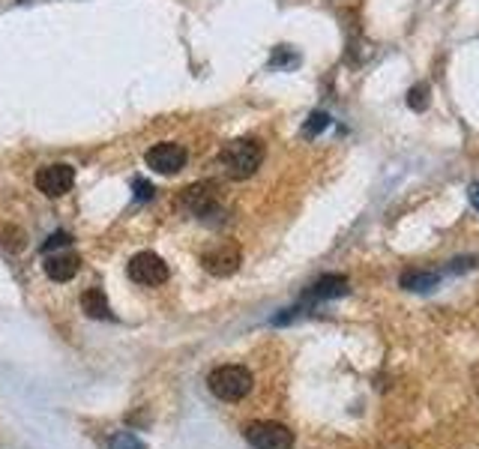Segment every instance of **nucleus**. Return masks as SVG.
I'll list each match as a JSON object with an SVG mask.
<instances>
[{
	"label": "nucleus",
	"instance_id": "obj_3",
	"mask_svg": "<svg viewBox=\"0 0 479 449\" xmlns=\"http://www.w3.org/2000/svg\"><path fill=\"white\" fill-rule=\"evenodd\" d=\"M72 183H75L72 165L54 162V165H45V168L36 171V189L43 192L45 198H63V195L72 189Z\"/></svg>",
	"mask_w": 479,
	"mask_h": 449
},
{
	"label": "nucleus",
	"instance_id": "obj_5",
	"mask_svg": "<svg viewBox=\"0 0 479 449\" xmlns=\"http://www.w3.org/2000/svg\"><path fill=\"white\" fill-rule=\"evenodd\" d=\"M201 263H204V270H207L210 276L225 279V276H234V272L240 270L243 252H240L237 243H231V240H228V243H219V246H213L210 252H204Z\"/></svg>",
	"mask_w": 479,
	"mask_h": 449
},
{
	"label": "nucleus",
	"instance_id": "obj_13",
	"mask_svg": "<svg viewBox=\"0 0 479 449\" xmlns=\"http://www.w3.org/2000/svg\"><path fill=\"white\" fill-rule=\"evenodd\" d=\"M428 102H432V87H428L426 81H419V84H414V87L407 91V109L426 111Z\"/></svg>",
	"mask_w": 479,
	"mask_h": 449
},
{
	"label": "nucleus",
	"instance_id": "obj_12",
	"mask_svg": "<svg viewBox=\"0 0 479 449\" xmlns=\"http://www.w3.org/2000/svg\"><path fill=\"white\" fill-rule=\"evenodd\" d=\"M441 285V272H426V270H410L402 276V288L405 291H417V294H426V291H435Z\"/></svg>",
	"mask_w": 479,
	"mask_h": 449
},
{
	"label": "nucleus",
	"instance_id": "obj_8",
	"mask_svg": "<svg viewBox=\"0 0 479 449\" xmlns=\"http://www.w3.org/2000/svg\"><path fill=\"white\" fill-rule=\"evenodd\" d=\"M183 207L186 210H192L195 216H201V219H207L210 213H216L219 207V189H216V183H192L189 189L183 192Z\"/></svg>",
	"mask_w": 479,
	"mask_h": 449
},
{
	"label": "nucleus",
	"instance_id": "obj_4",
	"mask_svg": "<svg viewBox=\"0 0 479 449\" xmlns=\"http://www.w3.org/2000/svg\"><path fill=\"white\" fill-rule=\"evenodd\" d=\"M129 279L144 288L162 285V282H168V263L156 255V252H139L129 261Z\"/></svg>",
	"mask_w": 479,
	"mask_h": 449
},
{
	"label": "nucleus",
	"instance_id": "obj_15",
	"mask_svg": "<svg viewBox=\"0 0 479 449\" xmlns=\"http://www.w3.org/2000/svg\"><path fill=\"white\" fill-rule=\"evenodd\" d=\"M109 449H148V446H144L132 432H117V435L111 437Z\"/></svg>",
	"mask_w": 479,
	"mask_h": 449
},
{
	"label": "nucleus",
	"instance_id": "obj_21",
	"mask_svg": "<svg viewBox=\"0 0 479 449\" xmlns=\"http://www.w3.org/2000/svg\"><path fill=\"white\" fill-rule=\"evenodd\" d=\"M18 4H27V0H18Z\"/></svg>",
	"mask_w": 479,
	"mask_h": 449
},
{
	"label": "nucleus",
	"instance_id": "obj_18",
	"mask_svg": "<svg viewBox=\"0 0 479 449\" xmlns=\"http://www.w3.org/2000/svg\"><path fill=\"white\" fill-rule=\"evenodd\" d=\"M132 192H135V198H139V201H150L153 198V186L148 180H141V177L132 183Z\"/></svg>",
	"mask_w": 479,
	"mask_h": 449
},
{
	"label": "nucleus",
	"instance_id": "obj_1",
	"mask_svg": "<svg viewBox=\"0 0 479 449\" xmlns=\"http://www.w3.org/2000/svg\"><path fill=\"white\" fill-rule=\"evenodd\" d=\"M219 162L231 180H249V177H255V171L263 162V144L258 139L228 141L219 153Z\"/></svg>",
	"mask_w": 479,
	"mask_h": 449
},
{
	"label": "nucleus",
	"instance_id": "obj_19",
	"mask_svg": "<svg viewBox=\"0 0 479 449\" xmlns=\"http://www.w3.org/2000/svg\"><path fill=\"white\" fill-rule=\"evenodd\" d=\"M476 258H458V261H449V272H467V270H476Z\"/></svg>",
	"mask_w": 479,
	"mask_h": 449
},
{
	"label": "nucleus",
	"instance_id": "obj_14",
	"mask_svg": "<svg viewBox=\"0 0 479 449\" xmlns=\"http://www.w3.org/2000/svg\"><path fill=\"white\" fill-rule=\"evenodd\" d=\"M330 123H332V120H330L327 111H315V114H311L309 120H306V126H302V135H306V139H318V135L324 132Z\"/></svg>",
	"mask_w": 479,
	"mask_h": 449
},
{
	"label": "nucleus",
	"instance_id": "obj_7",
	"mask_svg": "<svg viewBox=\"0 0 479 449\" xmlns=\"http://www.w3.org/2000/svg\"><path fill=\"white\" fill-rule=\"evenodd\" d=\"M148 165L156 171V174H165V177H171V174H177L180 168H186V159H189V153L186 148L174 141H165V144H156V148L148 150Z\"/></svg>",
	"mask_w": 479,
	"mask_h": 449
},
{
	"label": "nucleus",
	"instance_id": "obj_10",
	"mask_svg": "<svg viewBox=\"0 0 479 449\" xmlns=\"http://www.w3.org/2000/svg\"><path fill=\"white\" fill-rule=\"evenodd\" d=\"M348 294V279L345 276H324L309 288V300H332Z\"/></svg>",
	"mask_w": 479,
	"mask_h": 449
},
{
	"label": "nucleus",
	"instance_id": "obj_16",
	"mask_svg": "<svg viewBox=\"0 0 479 449\" xmlns=\"http://www.w3.org/2000/svg\"><path fill=\"white\" fill-rule=\"evenodd\" d=\"M297 63H300V57L291 52L288 45H279L276 52H273V61H270V66H279V70L282 66H297Z\"/></svg>",
	"mask_w": 479,
	"mask_h": 449
},
{
	"label": "nucleus",
	"instance_id": "obj_20",
	"mask_svg": "<svg viewBox=\"0 0 479 449\" xmlns=\"http://www.w3.org/2000/svg\"><path fill=\"white\" fill-rule=\"evenodd\" d=\"M467 195H471V204H474V210L479 213V183H474V186L467 189Z\"/></svg>",
	"mask_w": 479,
	"mask_h": 449
},
{
	"label": "nucleus",
	"instance_id": "obj_9",
	"mask_svg": "<svg viewBox=\"0 0 479 449\" xmlns=\"http://www.w3.org/2000/svg\"><path fill=\"white\" fill-rule=\"evenodd\" d=\"M45 276L52 279V282H70L78 267H81V258L75 255V252H48V258H45Z\"/></svg>",
	"mask_w": 479,
	"mask_h": 449
},
{
	"label": "nucleus",
	"instance_id": "obj_6",
	"mask_svg": "<svg viewBox=\"0 0 479 449\" xmlns=\"http://www.w3.org/2000/svg\"><path fill=\"white\" fill-rule=\"evenodd\" d=\"M246 441L255 449H291L294 435L282 423H252L246 428Z\"/></svg>",
	"mask_w": 479,
	"mask_h": 449
},
{
	"label": "nucleus",
	"instance_id": "obj_11",
	"mask_svg": "<svg viewBox=\"0 0 479 449\" xmlns=\"http://www.w3.org/2000/svg\"><path fill=\"white\" fill-rule=\"evenodd\" d=\"M81 309L87 311V318L111 320V306H109V300H105V291L102 288L84 291V294H81Z\"/></svg>",
	"mask_w": 479,
	"mask_h": 449
},
{
	"label": "nucleus",
	"instance_id": "obj_2",
	"mask_svg": "<svg viewBox=\"0 0 479 449\" xmlns=\"http://www.w3.org/2000/svg\"><path fill=\"white\" fill-rule=\"evenodd\" d=\"M252 384H255V377L243 366H219L207 377L210 393L222 398V402H240V398H246L252 393Z\"/></svg>",
	"mask_w": 479,
	"mask_h": 449
},
{
	"label": "nucleus",
	"instance_id": "obj_17",
	"mask_svg": "<svg viewBox=\"0 0 479 449\" xmlns=\"http://www.w3.org/2000/svg\"><path fill=\"white\" fill-rule=\"evenodd\" d=\"M70 243H72L70 234H66V231H57V234H52V237L43 243V252L48 255V252H54V249H66Z\"/></svg>",
	"mask_w": 479,
	"mask_h": 449
}]
</instances>
